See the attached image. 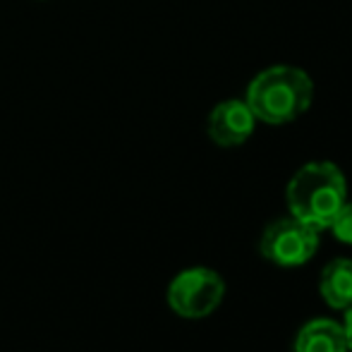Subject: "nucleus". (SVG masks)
<instances>
[{
	"instance_id": "1",
	"label": "nucleus",
	"mask_w": 352,
	"mask_h": 352,
	"mask_svg": "<svg viewBox=\"0 0 352 352\" xmlns=\"http://www.w3.org/2000/svg\"><path fill=\"white\" fill-rule=\"evenodd\" d=\"M285 199L290 216L319 232L329 230L336 213L348 201V180L336 163L311 161L290 177Z\"/></svg>"
},
{
	"instance_id": "2",
	"label": "nucleus",
	"mask_w": 352,
	"mask_h": 352,
	"mask_svg": "<svg viewBox=\"0 0 352 352\" xmlns=\"http://www.w3.org/2000/svg\"><path fill=\"white\" fill-rule=\"evenodd\" d=\"M311 98L314 82L309 74L292 65H274L252 79L245 101L256 122L287 125L309 111Z\"/></svg>"
},
{
	"instance_id": "3",
	"label": "nucleus",
	"mask_w": 352,
	"mask_h": 352,
	"mask_svg": "<svg viewBox=\"0 0 352 352\" xmlns=\"http://www.w3.org/2000/svg\"><path fill=\"white\" fill-rule=\"evenodd\" d=\"M226 297V280L221 274L195 266L177 274L168 285V305L182 319H204L221 307Z\"/></svg>"
},
{
	"instance_id": "4",
	"label": "nucleus",
	"mask_w": 352,
	"mask_h": 352,
	"mask_svg": "<svg viewBox=\"0 0 352 352\" xmlns=\"http://www.w3.org/2000/svg\"><path fill=\"white\" fill-rule=\"evenodd\" d=\"M319 250V230L302 223L300 218L287 216L269 223L259 240V252L276 266L292 269L311 259Z\"/></svg>"
},
{
	"instance_id": "5",
	"label": "nucleus",
	"mask_w": 352,
	"mask_h": 352,
	"mask_svg": "<svg viewBox=\"0 0 352 352\" xmlns=\"http://www.w3.org/2000/svg\"><path fill=\"white\" fill-rule=\"evenodd\" d=\"M254 127L256 118L242 98L221 101L209 113V120H206V132H209L211 142L223 148L242 146L254 135Z\"/></svg>"
},
{
	"instance_id": "6",
	"label": "nucleus",
	"mask_w": 352,
	"mask_h": 352,
	"mask_svg": "<svg viewBox=\"0 0 352 352\" xmlns=\"http://www.w3.org/2000/svg\"><path fill=\"white\" fill-rule=\"evenodd\" d=\"M292 352H350L343 324L329 316L307 321L292 340Z\"/></svg>"
},
{
	"instance_id": "7",
	"label": "nucleus",
	"mask_w": 352,
	"mask_h": 352,
	"mask_svg": "<svg viewBox=\"0 0 352 352\" xmlns=\"http://www.w3.org/2000/svg\"><path fill=\"white\" fill-rule=\"evenodd\" d=\"M319 292L331 309L345 311L352 305V259L338 256L329 261L321 271Z\"/></svg>"
},
{
	"instance_id": "8",
	"label": "nucleus",
	"mask_w": 352,
	"mask_h": 352,
	"mask_svg": "<svg viewBox=\"0 0 352 352\" xmlns=\"http://www.w3.org/2000/svg\"><path fill=\"white\" fill-rule=\"evenodd\" d=\"M329 230L333 232V237L343 245H352V201H345L340 206V211L336 213V218L331 221Z\"/></svg>"
},
{
	"instance_id": "9",
	"label": "nucleus",
	"mask_w": 352,
	"mask_h": 352,
	"mask_svg": "<svg viewBox=\"0 0 352 352\" xmlns=\"http://www.w3.org/2000/svg\"><path fill=\"white\" fill-rule=\"evenodd\" d=\"M343 329H345V336H348V345H350V352H352V305L348 307V309H345Z\"/></svg>"
}]
</instances>
